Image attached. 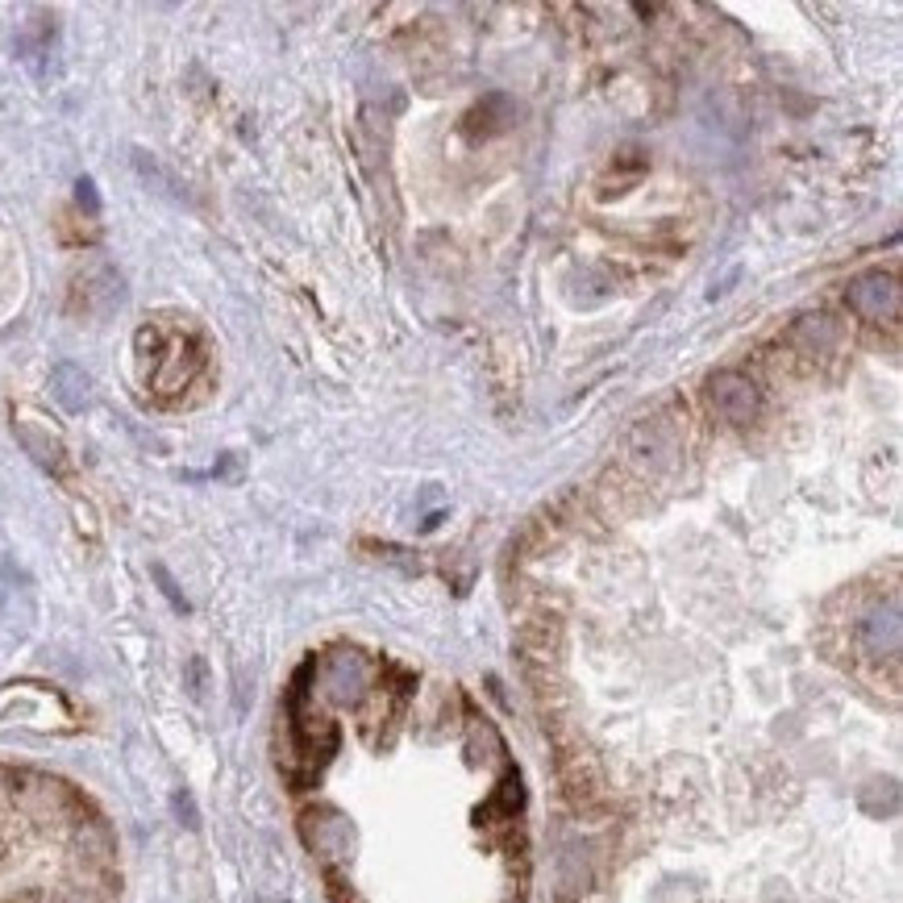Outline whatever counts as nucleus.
Returning <instances> with one entry per match:
<instances>
[{
  "label": "nucleus",
  "mask_w": 903,
  "mask_h": 903,
  "mask_svg": "<svg viewBox=\"0 0 903 903\" xmlns=\"http://www.w3.org/2000/svg\"><path fill=\"white\" fill-rule=\"evenodd\" d=\"M850 305L866 321H895L900 317V284L886 271H866L850 284Z\"/></svg>",
  "instance_id": "obj_1"
},
{
  "label": "nucleus",
  "mask_w": 903,
  "mask_h": 903,
  "mask_svg": "<svg viewBox=\"0 0 903 903\" xmlns=\"http://www.w3.org/2000/svg\"><path fill=\"white\" fill-rule=\"evenodd\" d=\"M708 404H712L725 421L746 425V421H753V412H758V392H753V383L746 376L720 371V376L708 383Z\"/></svg>",
  "instance_id": "obj_2"
},
{
  "label": "nucleus",
  "mask_w": 903,
  "mask_h": 903,
  "mask_svg": "<svg viewBox=\"0 0 903 903\" xmlns=\"http://www.w3.org/2000/svg\"><path fill=\"white\" fill-rule=\"evenodd\" d=\"M367 687V666L358 654H341L338 663H329V696L334 699H355Z\"/></svg>",
  "instance_id": "obj_3"
},
{
  "label": "nucleus",
  "mask_w": 903,
  "mask_h": 903,
  "mask_svg": "<svg viewBox=\"0 0 903 903\" xmlns=\"http://www.w3.org/2000/svg\"><path fill=\"white\" fill-rule=\"evenodd\" d=\"M88 388H92V383H88V376L80 371V367H68V362H63V367L54 371V396H59L63 409H71V412L84 409L88 396H92Z\"/></svg>",
  "instance_id": "obj_4"
},
{
  "label": "nucleus",
  "mask_w": 903,
  "mask_h": 903,
  "mask_svg": "<svg viewBox=\"0 0 903 903\" xmlns=\"http://www.w3.org/2000/svg\"><path fill=\"white\" fill-rule=\"evenodd\" d=\"M18 433H21V442L30 445L34 450V459L47 466V471H63V445H59V438H51L47 429H30L25 421H18Z\"/></svg>",
  "instance_id": "obj_5"
},
{
  "label": "nucleus",
  "mask_w": 903,
  "mask_h": 903,
  "mask_svg": "<svg viewBox=\"0 0 903 903\" xmlns=\"http://www.w3.org/2000/svg\"><path fill=\"white\" fill-rule=\"evenodd\" d=\"M521 803H525V791H521V779L516 774H509L504 783L495 787L492 803H488V817H516L521 812Z\"/></svg>",
  "instance_id": "obj_6"
}]
</instances>
